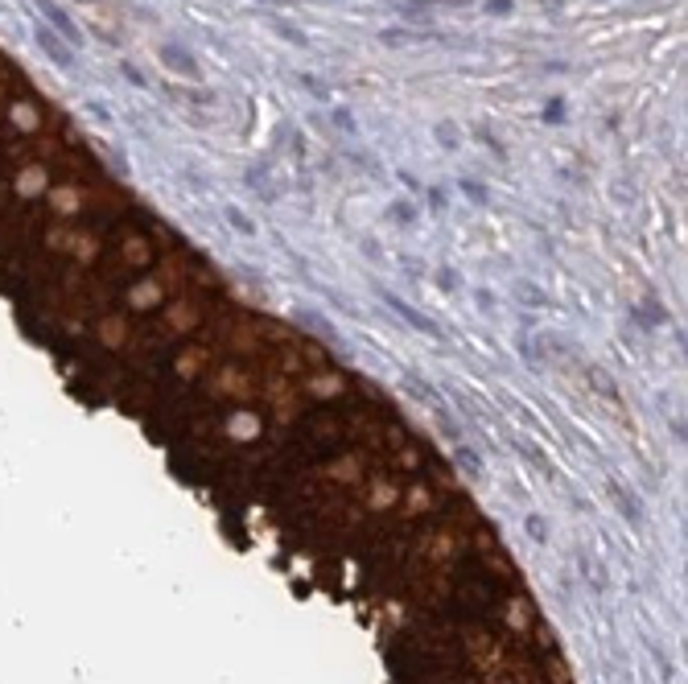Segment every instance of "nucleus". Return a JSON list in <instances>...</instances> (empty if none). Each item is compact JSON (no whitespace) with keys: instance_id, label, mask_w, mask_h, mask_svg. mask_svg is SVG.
<instances>
[{"instance_id":"f257e3e1","label":"nucleus","mask_w":688,"mask_h":684,"mask_svg":"<svg viewBox=\"0 0 688 684\" xmlns=\"http://www.w3.org/2000/svg\"><path fill=\"white\" fill-rule=\"evenodd\" d=\"M380 297H383V306H392V309H396V318H404V322H408L412 330L428 334V338H441V326H437L433 318H425L421 309H412V306H408V301H404V297H396L392 289H380Z\"/></svg>"},{"instance_id":"f03ea898","label":"nucleus","mask_w":688,"mask_h":684,"mask_svg":"<svg viewBox=\"0 0 688 684\" xmlns=\"http://www.w3.org/2000/svg\"><path fill=\"white\" fill-rule=\"evenodd\" d=\"M33 42L42 46V54L46 58H54V66H62V71H74V50L54 33V29H46V25H37L33 29Z\"/></svg>"},{"instance_id":"7ed1b4c3","label":"nucleus","mask_w":688,"mask_h":684,"mask_svg":"<svg viewBox=\"0 0 688 684\" xmlns=\"http://www.w3.org/2000/svg\"><path fill=\"white\" fill-rule=\"evenodd\" d=\"M157 58H161L169 71L177 74V79H190V83H198V79H202V66L194 62L186 50H177V46H157Z\"/></svg>"},{"instance_id":"20e7f679","label":"nucleus","mask_w":688,"mask_h":684,"mask_svg":"<svg viewBox=\"0 0 688 684\" xmlns=\"http://www.w3.org/2000/svg\"><path fill=\"white\" fill-rule=\"evenodd\" d=\"M33 4H37V8L46 13V21L54 25V33H58L62 42H71V46H78V42H83V33L74 29V21L66 17V13H62V8H58V4H54V0H33Z\"/></svg>"},{"instance_id":"39448f33","label":"nucleus","mask_w":688,"mask_h":684,"mask_svg":"<svg viewBox=\"0 0 688 684\" xmlns=\"http://www.w3.org/2000/svg\"><path fill=\"white\" fill-rule=\"evenodd\" d=\"M606 487H610V495H614L618 511H622V516H626V519H631V523H635V528H639V511H635V499H631V495H626V491H622V482H618V478H610Z\"/></svg>"},{"instance_id":"423d86ee","label":"nucleus","mask_w":688,"mask_h":684,"mask_svg":"<svg viewBox=\"0 0 688 684\" xmlns=\"http://www.w3.org/2000/svg\"><path fill=\"white\" fill-rule=\"evenodd\" d=\"M272 29L285 37V42H293V46H309V33L305 29H297L293 21H281V17H272Z\"/></svg>"},{"instance_id":"0eeeda50","label":"nucleus","mask_w":688,"mask_h":684,"mask_svg":"<svg viewBox=\"0 0 688 684\" xmlns=\"http://www.w3.org/2000/svg\"><path fill=\"white\" fill-rule=\"evenodd\" d=\"M223 214H227V223H231V227H235L239 236H247V239L256 236V223H252V219H247V214L239 211V207H227V211H223Z\"/></svg>"},{"instance_id":"6e6552de","label":"nucleus","mask_w":688,"mask_h":684,"mask_svg":"<svg viewBox=\"0 0 688 684\" xmlns=\"http://www.w3.org/2000/svg\"><path fill=\"white\" fill-rule=\"evenodd\" d=\"M433 132H437V141L445 144V149H462V132H457L453 124H437Z\"/></svg>"},{"instance_id":"1a4fd4ad","label":"nucleus","mask_w":688,"mask_h":684,"mask_svg":"<svg viewBox=\"0 0 688 684\" xmlns=\"http://www.w3.org/2000/svg\"><path fill=\"white\" fill-rule=\"evenodd\" d=\"M301 87H305L309 95H317V99H330V87H326L317 74H301Z\"/></svg>"},{"instance_id":"9d476101","label":"nucleus","mask_w":688,"mask_h":684,"mask_svg":"<svg viewBox=\"0 0 688 684\" xmlns=\"http://www.w3.org/2000/svg\"><path fill=\"white\" fill-rule=\"evenodd\" d=\"M482 13H491V17H511V13H515V0H486Z\"/></svg>"},{"instance_id":"9b49d317","label":"nucleus","mask_w":688,"mask_h":684,"mask_svg":"<svg viewBox=\"0 0 688 684\" xmlns=\"http://www.w3.org/2000/svg\"><path fill=\"white\" fill-rule=\"evenodd\" d=\"M437 284H441V293H462V277H457L453 268H441V277H437Z\"/></svg>"},{"instance_id":"f8f14e48","label":"nucleus","mask_w":688,"mask_h":684,"mask_svg":"<svg viewBox=\"0 0 688 684\" xmlns=\"http://www.w3.org/2000/svg\"><path fill=\"white\" fill-rule=\"evenodd\" d=\"M474 301H478V309H482V313H495V309H498V297L491 293V289H478Z\"/></svg>"},{"instance_id":"ddd939ff","label":"nucleus","mask_w":688,"mask_h":684,"mask_svg":"<svg viewBox=\"0 0 688 684\" xmlns=\"http://www.w3.org/2000/svg\"><path fill=\"white\" fill-rule=\"evenodd\" d=\"M119 74H124V79H128V83H132V87H148V79H144V74L136 71V66H132V62H119Z\"/></svg>"},{"instance_id":"4468645a","label":"nucleus","mask_w":688,"mask_h":684,"mask_svg":"<svg viewBox=\"0 0 688 684\" xmlns=\"http://www.w3.org/2000/svg\"><path fill=\"white\" fill-rule=\"evenodd\" d=\"M334 124H338V128H342V132H358L355 116H351V112H342V108H334Z\"/></svg>"},{"instance_id":"2eb2a0df","label":"nucleus","mask_w":688,"mask_h":684,"mask_svg":"<svg viewBox=\"0 0 688 684\" xmlns=\"http://www.w3.org/2000/svg\"><path fill=\"white\" fill-rule=\"evenodd\" d=\"M457 462H462V466H466L470 474H478V470H482V462H478V458H474V453H470L466 446H457Z\"/></svg>"},{"instance_id":"dca6fc26","label":"nucleus","mask_w":688,"mask_h":684,"mask_svg":"<svg viewBox=\"0 0 688 684\" xmlns=\"http://www.w3.org/2000/svg\"><path fill=\"white\" fill-rule=\"evenodd\" d=\"M544 120H552V124H561V120H565V103H561V99H552V103H544Z\"/></svg>"},{"instance_id":"f3484780","label":"nucleus","mask_w":688,"mask_h":684,"mask_svg":"<svg viewBox=\"0 0 688 684\" xmlns=\"http://www.w3.org/2000/svg\"><path fill=\"white\" fill-rule=\"evenodd\" d=\"M87 112H91V120H99V124H107V120H112V112H107L99 99H91V103H87Z\"/></svg>"},{"instance_id":"a211bd4d","label":"nucleus","mask_w":688,"mask_h":684,"mask_svg":"<svg viewBox=\"0 0 688 684\" xmlns=\"http://www.w3.org/2000/svg\"><path fill=\"white\" fill-rule=\"evenodd\" d=\"M462 194H466V198H474V202H486V190L474 186V182H462Z\"/></svg>"},{"instance_id":"6ab92c4d","label":"nucleus","mask_w":688,"mask_h":684,"mask_svg":"<svg viewBox=\"0 0 688 684\" xmlns=\"http://www.w3.org/2000/svg\"><path fill=\"white\" fill-rule=\"evenodd\" d=\"M392 211H396V219H400V223H412V219H416V211H412V207H408V202H396V207H392Z\"/></svg>"},{"instance_id":"aec40b11","label":"nucleus","mask_w":688,"mask_h":684,"mask_svg":"<svg viewBox=\"0 0 688 684\" xmlns=\"http://www.w3.org/2000/svg\"><path fill=\"white\" fill-rule=\"evenodd\" d=\"M527 532H532L536 540H544V519H540V516H532V519H527Z\"/></svg>"},{"instance_id":"412c9836","label":"nucleus","mask_w":688,"mask_h":684,"mask_svg":"<svg viewBox=\"0 0 688 684\" xmlns=\"http://www.w3.org/2000/svg\"><path fill=\"white\" fill-rule=\"evenodd\" d=\"M400 182H404V186H408V190H412V194H421V182H416L412 173H400Z\"/></svg>"},{"instance_id":"4be33fe9","label":"nucleus","mask_w":688,"mask_h":684,"mask_svg":"<svg viewBox=\"0 0 688 684\" xmlns=\"http://www.w3.org/2000/svg\"><path fill=\"white\" fill-rule=\"evenodd\" d=\"M264 4H285V0H264Z\"/></svg>"}]
</instances>
